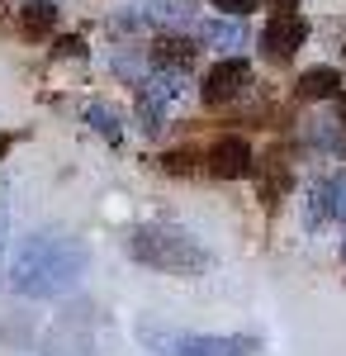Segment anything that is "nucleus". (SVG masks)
<instances>
[{
    "mask_svg": "<svg viewBox=\"0 0 346 356\" xmlns=\"http://www.w3.org/2000/svg\"><path fill=\"white\" fill-rule=\"evenodd\" d=\"M90 266V247L72 238V233H33L10 252L5 266V285L24 300H62L81 285V275Z\"/></svg>",
    "mask_w": 346,
    "mask_h": 356,
    "instance_id": "1",
    "label": "nucleus"
},
{
    "mask_svg": "<svg viewBox=\"0 0 346 356\" xmlns=\"http://www.w3.org/2000/svg\"><path fill=\"white\" fill-rule=\"evenodd\" d=\"M129 257L166 275H204L213 266V252L195 233L171 228V223H142L129 233Z\"/></svg>",
    "mask_w": 346,
    "mask_h": 356,
    "instance_id": "2",
    "label": "nucleus"
},
{
    "mask_svg": "<svg viewBox=\"0 0 346 356\" xmlns=\"http://www.w3.org/2000/svg\"><path fill=\"white\" fill-rule=\"evenodd\" d=\"M142 342H152L161 356H256V337H204V332H161L142 328Z\"/></svg>",
    "mask_w": 346,
    "mask_h": 356,
    "instance_id": "3",
    "label": "nucleus"
},
{
    "mask_svg": "<svg viewBox=\"0 0 346 356\" xmlns=\"http://www.w3.org/2000/svg\"><path fill=\"white\" fill-rule=\"evenodd\" d=\"M252 81V67L242 62V57H223V62H213L209 76H204V105H228V100H238L242 90Z\"/></svg>",
    "mask_w": 346,
    "mask_h": 356,
    "instance_id": "4",
    "label": "nucleus"
},
{
    "mask_svg": "<svg viewBox=\"0 0 346 356\" xmlns=\"http://www.w3.org/2000/svg\"><path fill=\"white\" fill-rule=\"evenodd\" d=\"M308 43V19L304 15H275L266 29H261V53H270V57H294L299 48Z\"/></svg>",
    "mask_w": 346,
    "mask_h": 356,
    "instance_id": "5",
    "label": "nucleus"
},
{
    "mask_svg": "<svg viewBox=\"0 0 346 356\" xmlns=\"http://www.w3.org/2000/svg\"><path fill=\"white\" fill-rule=\"evenodd\" d=\"M195 57H199V48L190 43L186 33H161L157 43L147 48V62H152V72H161V76H186L190 67H195Z\"/></svg>",
    "mask_w": 346,
    "mask_h": 356,
    "instance_id": "6",
    "label": "nucleus"
},
{
    "mask_svg": "<svg viewBox=\"0 0 346 356\" xmlns=\"http://www.w3.org/2000/svg\"><path fill=\"white\" fill-rule=\"evenodd\" d=\"M204 166L218 181H242L252 171V143L247 138H218L209 147V157H204Z\"/></svg>",
    "mask_w": 346,
    "mask_h": 356,
    "instance_id": "7",
    "label": "nucleus"
},
{
    "mask_svg": "<svg viewBox=\"0 0 346 356\" xmlns=\"http://www.w3.org/2000/svg\"><path fill=\"white\" fill-rule=\"evenodd\" d=\"M337 90H342L337 67H308L299 76V100H337Z\"/></svg>",
    "mask_w": 346,
    "mask_h": 356,
    "instance_id": "8",
    "label": "nucleus"
},
{
    "mask_svg": "<svg viewBox=\"0 0 346 356\" xmlns=\"http://www.w3.org/2000/svg\"><path fill=\"white\" fill-rule=\"evenodd\" d=\"M199 43H209V48H242L247 43V29H242V19H233V15H223V19H204L199 24Z\"/></svg>",
    "mask_w": 346,
    "mask_h": 356,
    "instance_id": "9",
    "label": "nucleus"
},
{
    "mask_svg": "<svg viewBox=\"0 0 346 356\" xmlns=\"http://www.w3.org/2000/svg\"><path fill=\"white\" fill-rule=\"evenodd\" d=\"M53 24H57V5H53V0H28L24 10H19V29H24L28 38L53 33Z\"/></svg>",
    "mask_w": 346,
    "mask_h": 356,
    "instance_id": "10",
    "label": "nucleus"
},
{
    "mask_svg": "<svg viewBox=\"0 0 346 356\" xmlns=\"http://www.w3.org/2000/svg\"><path fill=\"white\" fill-rule=\"evenodd\" d=\"M195 15V0H147L142 19H157V24H190Z\"/></svg>",
    "mask_w": 346,
    "mask_h": 356,
    "instance_id": "11",
    "label": "nucleus"
},
{
    "mask_svg": "<svg viewBox=\"0 0 346 356\" xmlns=\"http://www.w3.org/2000/svg\"><path fill=\"white\" fill-rule=\"evenodd\" d=\"M85 119H90V129L105 138V143H119V138H124V124H119V114L109 110L105 100H90V105H85Z\"/></svg>",
    "mask_w": 346,
    "mask_h": 356,
    "instance_id": "12",
    "label": "nucleus"
},
{
    "mask_svg": "<svg viewBox=\"0 0 346 356\" xmlns=\"http://www.w3.org/2000/svg\"><path fill=\"white\" fill-rule=\"evenodd\" d=\"M138 119H142V134H161V129H166V95H147V90H142V95H138Z\"/></svg>",
    "mask_w": 346,
    "mask_h": 356,
    "instance_id": "13",
    "label": "nucleus"
},
{
    "mask_svg": "<svg viewBox=\"0 0 346 356\" xmlns=\"http://www.w3.org/2000/svg\"><path fill=\"white\" fill-rule=\"evenodd\" d=\"M318 191H322V204H327V219H346V171L332 176V181L318 186Z\"/></svg>",
    "mask_w": 346,
    "mask_h": 356,
    "instance_id": "14",
    "label": "nucleus"
},
{
    "mask_svg": "<svg viewBox=\"0 0 346 356\" xmlns=\"http://www.w3.org/2000/svg\"><path fill=\"white\" fill-rule=\"evenodd\" d=\"M195 162H199V157L181 147V152H166V157H161V171H166V176H190V171H195Z\"/></svg>",
    "mask_w": 346,
    "mask_h": 356,
    "instance_id": "15",
    "label": "nucleus"
},
{
    "mask_svg": "<svg viewBox=\"0 0 346 356\" xmlns=\"http://www.w3.org/2000/svg\"><path fill=\"white\" fill-rule=\"evenodd\" d=\"M213 10H223V15L242 19V15H252V10H256V0H213Z\"/></svg>",
    "mask_w": 346,
    "mask_h": 356,
    "instance_id": "16",
    "label": "nucleus"
},
{
    "mask_svg": "<svg viewBox=\"0 0 346 356\" xmlns=\"http://www.w3.org/2000/svg\"><path fill=\"white\" fill-rule=\"evenodd\" d=\"M57 57H85V38H57Z\"/></svg>",
    "mask_w": 346,
    "mask_h": 356,
    "instance_id": "17",
    "label": "nucleus"
},
{
    "mask_svg": "<svg viewBox=\"0 0 346 356\" xmlns=\"http://www.w3.org/2000/svg\"><path fill=\"white\" fill-rule=\"evenodd\" d=\"M270 10L275 15H290V10H299V0H270Z\"/></svg>",
    "mask_w": 346,
    "mask_h": 356,
    "instance_id": "18",
    "label": "nucleus"
},
{
    "mask_svg": "<svg viewBox=\"0 0 346 356\" xmlns=\"http://www.w3.org/2000/svg\"><path fill=\"white\" fill-rule=\"evenodd\" d=\"M5 228H10V214H5V200H0V247H5Z\"/></svg>",
    "mask_w": 346,
    "mask_h": 356,
    "instance_id": "19",
    "label": "nucleus"
},
{
    "mask_svg": "<svg viewBox=\"0 0 346 356\" xmlns=\"http://www.w3.org/2000/svg\"><path fill=\"white\" fill-rule=\"evenodd\" d=\"M337 119L346 124V95H342V90H337Z\"/></svg>",
    "mask_w": 346,
    "mask_h": 356,
    "instance_id": "20",
    "label": "nucleus"
},
{
    "mask_svg": "<svg viewBox=\"0 0 346 356\" xmlns=\"http://www.w3.org/2000/svg\"><path fill=\"white\" fill-rule=\"evenodd\" d=\"M5 152H10V134H0V157H5Z\"/></svg>",
    "mask_w": 346,
    "mask_h": 356,
    "instance_id": "21",
    "label": "nucleus"
},
{
    "mask_svg": "<svg viewBox=\"0 0 346 356\" xmlns=\"http://www.w3.org/2000/svg\"><path fill=\"white\" fill-rule=\"evenodd\" d=\"M342 261H346V243H342Z\"/></svg>",
    "mask_w": 346,
    "mask_h": 356,
    "instance_id": "22",
    "label": "nucleus"
}]
</instances>
